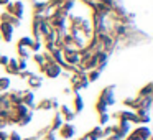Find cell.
<instances>
[{
  "label": "cell",
  "mask_w": 153,
  "mask_h": 140,
  "mask_svg": "<svg viewBox=\"0 0 153 140\" xmlns=\"http://www.w3.org/2000/svg\"><path fill=\"white\" fill-rule=\"evenodd\" d=\"M59 114H61V117H63V120H66V122H71V120L76 117V114L73 112V109H69L68 106H61Z\"/></svg>",
  "instance_id": "cell-7"
},
{
  "label": "cell",
  "mask_w": 153,
  "mask_h": 140,
  "mask_svg": "<svg viewBox=\"0 0 153 140\" xmlns=\"http://www.w3.org/2000/svg\"><path fill=\"white\" fill-rule=\"evenodd\" d=\"M82 109H84V99L81 97L79 92H76L73 97V112L79 114V112H82Z\"/></svg>",
  "instance_id": "cell-5"
},
{
  "label": "cell",
  "mask_w": 153,
  "mask_h": 140,
  "mask_svg": "<svg viewBox=\"0 0 153 140\" xmlns=\"http://www.w3.org/2000/svg\"><path fill=\"white\" fill-rule=\"evenodd\" d=\"M79 140H89V139H87V135H84V137H81Z\"/></svg>",
  "instance_id": "cell-19"
},
{
  "label": "cell",
  "mask_w": 153,
  "mask_h": 140,
  "mask_svg": "<svg viewBox=\"0 0 153 140\" xmlns=\"http://www.w3.org/2000/svg\"><path fill=\"white\" fill-rule=\"evenodd\" d=\"M58 107V99L51 97V99H43L40 104H38V109L46 110V109H56Z\"/></svg>",
  "instance_id": "cell-6"
},
{
  "label": "cell",
  "mask_w": 153,
  "mask_h": 140,
  "mask_svg": "<svg viewBox=\"0 0 153 140\" xmlns=\"http://www.w3.org/2000/svg\"><path fill=\"white\" fill-rule=\"evenodd\" d=\"M64 60H66V64L69 66H74L81 61V56L77 51H64Z\"/></svg>",
  "instance_id": "cell-4"
},
{
  "label": "cell",
  "mask_w": 153,
  "mask_h": 140,
  "mask_svg": "<svg viewBox=\"0 0 153 140\" xmlns=\"http://www.w3.org/2000/svg\"><path fill=\"white\" fill-rule=\"evenodd\" d=\"M10 87V79L8 77H0V92H4Z\"/></svg>",
  "instance_id": "cell-14"
},
{
  "label": "cell",
  "mask_w": 153,
  "mask_h": 140,
  "mask_svg": "<svg viewBox=\"0 0 153 140\" xmlns=\"http://www.w3.org/2000/svg\"><path fill=\"white\" fill-rule=\"evenodd\" d=\"M28 83H30V87H41V84H43V79H41L40 76H30V81H28Z\"/></svg>",
  "instance_id": "cell-13"
},
{
  "label": "cell",
  "mask_w": 153,
  "mask_h": 140,
  "mask_svg": "<svg viewBox=\"0 0 153 140\" xmlns=\"http://www.w3.org/2000/svg\"><path fill=\"white\" fill-rule=\"evenodd\" d=\"M64 124V120H63V117H61V114L58 112L56 115H54V119H53V122H51V127H50V130H53V132H56L58 129H59L61 125Z\"/></svg>",
  "instance_id": "cell-10"
},
{
  "label": "cell",
  "mask_w": 153,
  "mask_h": 140,
  "mask_svg": "<svg viewBox=\"0 0 153 140\" xmlns=\"http://www.w3.org/2000/svg\"><path fill=\"white\" fill-rule=\"evenodd\" d=\"M99 76H100V71L99 69H94V71H91V73L87 74V81H89V83H94V81L99 79Z\"/></svg>",
  "instance_id": "cell-15"
},
{
  "label": "cell",
  "mask_w": 153,
  "mask_h": 140,
  "mask_svg": "<svg viewBox=\"0 0 153 140\" xmlns=\"http://www.w3.org/2000/svg\"><path fill=\"white\" fill-rule=\"evenodd\" d=\"M0 28H2V33H4V38H5L7 41H10V40H12V35H13V25H10L8 22H4Z\"/></svg>",
  "instance_id": "cell-8"
},
{
  "label": "cell",
  "mask_w": 153,
  "mask_h": 140,
  "mask_svg": "<svg viewBox=\"0 0 153 140\" xmlns=\"http://www.w3.org/2000/svg\"><path fill=\"white\" fill-rule=\"evenodd\" d=\"M41 69H43L45 74H46L48 77H51V79H54V77H58L61 74V66H59V64H56L54 61H50L48 64H43Z\"/></svg>",
  "instance_id": "cell-1"
},
{
  "label": "cell",
  "mask_w": 153,
  "mask_h": 140,
  "mask_svg": "<svg viewBox=\"0 0 153 140\" xmlns=\"http://www.w3.org/2000/svg\"><path fill=\"white\" fill-rule=\"evenodd\" d=\"M8 12L13 15H22V12H23V5H22V2H15L13 5H10L8 7Z\"/></svg>",
  "instance_id": "cell-12"
},
{
  "label": "cell",
  "mask_w": 153,
  "mask_h": 140,
  "mask_svg": "<svg viewBox=\"0 0 153 140\" xmlns=\"http://www.w3.org/2000/svg\"><path fill=\"white\" fill-rule=\"evenodd\" d=\"M10 0H0V5H5V4H8Z\"/></svg>",
  "instance_id": "cell-18"
},
{
  "label": "cell",
  "mask_w": 153,
  "mask_h": 140,
  "mask_svg": "<svg viewBox=\"0 0 153 140\" xmlns=\"http://www.w3.org/2000/svg\"><path fill=\"white\" fill-rule=\"evenodd\" d=\"M86 135H87V139H89V140H100L104 137L102 135V129H100V127H94V129L91 130L89 133H86Z\"/></svg>",
  "instance_id": "cell-9"
},
{
  "label": "cell",
  "mask_w": 153,
  "mask_h": 140,
  "mask_svg": "<svg viewBox=\"0 0 153 140\" xmlns=\"http://www.w3.org/2000/svg\"><path fill=\"white\" fill-rule=\"evenodd\" d=\"M132 132L135 133L140 140H150V137H152V130L146 125H140V127H137L135 130H132Z\"/></svg>",
  "instance_id": "cell-3"
},
{
  "label": "cell",
  "mask_w": 153,
  "mask_h": 140,
  "mask_svg": "<svg viewBox=\"0 0 153 140\" xmlns=\"http://www.w3.org/2000/svg\"><path fill=\"white\" fill-rule=\"evenodd\" d=\"M58 130H59V137L64 139V140H69V139H73V137L76 135V127H74L71 122H64Z\"/></svg>",
  "instance_id": "cell-2"
},
{
  "label": "cell",
  "mask_w": 153,
  "mask_h": 140,
  "mask_svg": "<svg viewBox=\"0 0 153 140\" xmlns=\"http://www.w3.org/2000/svg\"><path fill=\"white\" fill-rule=\"evenodd\" d=\"M109 119H110V115L107 112H104V114H99V124L100 125H104V124H107L109 122Z\"/></svg>",
  "instance_id": "cell-16"
},
{
  "label": "cell",
  "mask_w": 153,
  "mask_h": 140,
  "mask_svg": "<svg viewBox=\"0 0 153 140\" xmlns=\"http://www.w3.org/2000/svg\"><path fill=\"white\" fill-rule=\"evenodd\" d=\"M56 139H58L56 132H53V130H48V133H46V137H45V140H56Z\"/></svg>",
  "instance_id": "cell-17"
},
{
  "label": "cell",
  "mask_w": 153,
  "mask_h": 140,
  "mask_svg": "<svg viewBox=\"0 0 153 140\" xmlns=\"http://www.w3.org/2000/svg\"><path fill=\"white\" fill-rule=\"evenodd\" d=\"M7 71H8L10 74H18V73H20L17 61H15V60H8V61H7Z\"/></svg>",
  "instance_id": "cell-11"
}]
</instances>
